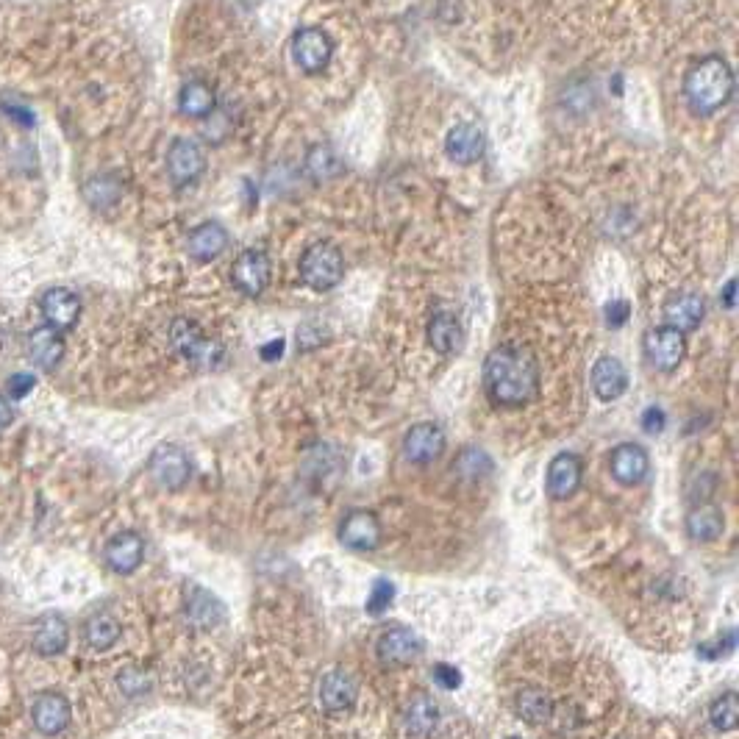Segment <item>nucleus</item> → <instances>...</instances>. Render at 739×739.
Instances as JSON below:
<instances>
[{
	"mask_svg": "<svg viewBox=\"0 0 739 739\" xmlns=\"http://www.w3.org/2000/svg\"><path fill=\"white\" fill-rule=\"evenodd\" d=\"M484 389L495 406L517 409L534 401L539 392L537 359L517 345H501L484 362Z\"/></svg>",
	"mask_w": 739,
	"mask_h": 739,
	"instance_id": "obj_1",
	"label": "nucleus"
},
{
	"mask_svg": "<svg viewBox=\"0 0 739 739\" xmlns=\"http://www.w3.org/2000/svg\"><path fill=\"white\" fill-rule=\"evenodd\" d=\"M684 95L698 114L720 112L734 95L731 64L720 56H706L698 64H692L687 78H684Z\"/></svg>",
	"mask_w": 739,
	"mask_h": 739,
	"instance_id": "obj_2",
	"label": "nucleus"
},
{
	"mask_svg": "<svg viewBox=\"0 0 739 739\" xmlns=\"http://www.w3.org/2000/svg\"><path fill=\"white\" fill-rule=\"evenodd\" d=\"M345 276V262L337 245L331 242H314L301 256V278L303 284L314 292L334 289Z\"/></svg>",
	"mask_w": 739,
	"mask_h": 739,
	"instance_id": "obj_3",
	"label": "nucleus"
},
{
	"mask_svg": "<svg viewBox=\"0 0 739 739\" xmlns=\"http://www.w3.org/2000/svg\"><path fill=\"white\" fill-rule=\"evenodd\" d=\"M170 342H173V348H176L187 362L201 364V367H212V364L220 362V356H223L220 345L212 342V339H206V334H203L201 328L195 326L192 320H187V317H181V320L173 323V328H170Z\"/></svg>",
	"mask_w": 739,
	"mask_h": 739,
	"instance_id": "obj_4",
	"label": "nucleus"
},
{
	"mask_svg": "<svg viewBox=\"0 0 739 739\" xmlns=\"http://www.w3.org/2000/svg\"><path fill=\"white\" fill-rule=\"evenodd\" d=\"M331 56H334V42L323 28H301L292 39V59L309 76L326 70Z\"/></svg>",
	"mask_w": 739,
	"mask_h": 739,
	"instance_id": "obj_5",
	"label": "nucleus"
},
{
	"mask_svg": "<svg viewBox=\"0 0 739 739\" xmlns=\"http://www.w3.org/2000/svg\"><path fill=\"white\" fill-rule=\"evenodd\" d=\"M231 281L234 287L242 292V295H262L267 284H270V259L267 253L256 251V248H248L242 251L231 264Z\"/></svg>",
	"mask_w": 739,
	"mask_h": 739,
	"instance_id": "obj_6",
	"label": "nucleus"
},
{
	"mask_svg": "<svg viewBox=\"0 0 739 739\" xmlns=\"http://www.w3.org/2000/svg\"><path fill=\"white\" fill-rule=\"evenodd\" d=\"M206 170V156L203 148L192 139H176L167 151V173L176 187H189L203 176Z\"/></svg>",
	"mask_w": 739,
	"mask_h": 739,
	"instance_id": "obj_7",
	"label": "nucleus"
},
{
	"mask_svg": "<svg viewBox=\"0 0 739 739\" xmlns=\"http://www.w3.org/2000/svg\"><path fill=\"white\" fill-rule=\"evenodd\" d=\"M645 351L648 359L656 370L662 373H673L678 364L684 362V353H687V339L681 331L670 326L653 328L651 334L645 337Z\"/></svg>",
	"mask_w": 739,
	"mask_h": 739,
	"instance_id": "obj_8",
	"label": "nucleus"
},
{
	"mask_svg": "<svg viewBox=\"0 0 739 739\" xmlns=\"http://www.w3.org/2000/svg\"><path fill=\"white\" fill-rule=\"evenodd\" d=\"M151 473L156 484L170 492L187 487L189 476H192V464H189L187 453L176 448V445H162L156 448L151 456Z\"/></svg>",
	"mask_w": 739,
	"mask_h": 739,
	"instance_id": "obj_9",
	"label": "nucleus"
},
{
	"mask_svg": "<svg viewBox=\"0 0 739 739\" xmlns=\"http://www.w3.org/2000/svg\"><path fill=\"white\" fill-rule=\"evenodd\" d=\"M39 309L45 317V326L56 328V331H70L81 317V298L73 289L53 287L42 295Z\"/></svg>",
	"mask_w": 739,
	"mask_h": 739,
	"instance_id": "obj_10",
	"label": "nucleus"
},
{
	"mask_svg": "<svg viewBox=\"0 0 739 739\" xmlns=\"http://www.w3.org/2000/svg\"><path fill=\"white\" fill-rule=\"evenodd\" d=\"M339 539L351 551H373L381 542V523L376 520V514L356 509V512H351L342 520Z\"/></svg>",
	"mask_w": 739,
	"mask_h": 739,
	"instance_id": "obj_11",
	"label": "nucleus"
},
{
	"mask_svg": "<svg viewBox=\"0 0 739 739\" xmlns=\"http://www.w3.org/2000/svg\"><path fill=\"white\" fill-rule=\"evenodd\" d=\"M484 148H487V139H484V131L473 123H459L448 131L445 137V153L448 159L456 164H476L481 156H484Z\"/></svg>",
	"mask_w": 739,
	"mask_h": 739,
	"instance_id": "obj_12",
	"label": "nucleus"
},
{
	"mask_svg": "<svg viewBox=\"0 0 739 739\" xmlns=\"http://www.w3.org/2000/svg\"><path fill=\"white\" fill-rule=\"evenodd\" d=\"M445 451V431L434 423H417L403 439V453L412 464H428Z\"/></svg>",
	"mask_w": 739,
	"mask_h": 739,
	"instance_id": "obj_13",
	"label": "nucleus"
},
{
	"mask_svg": "<svg viewBox=\"0 0 739 739\" xmlns=\"http://www.w3.org/2000/svg\"><path fill=\"white\" fill-rule=\"evenodd\" d=\"M703 314H706V303L701 295L695 292H678L670 301L664 303V326L676 328L681 334H689L701 326Z\"/></svg>",
	"mask_w": 739,
	"mask_h": 739,
	"instance_id": "obj_14",
	"label": "nucleus"
},
{
	"mask_svg": "<svg viewBox=\"0 0 739 739\" xmlns=\"http://www.w3.org/2000/svg\"><path fill=\"white\" fill-rule=\"evenodd\" d=\"M31 717H34V726H37L39 734L45 737H56L62 734L67 723H70V703L64 695L59 692H45L39 695L34 709H31Z\"/></svg>",
	"mask_w": 739,
	"mask_h": 739,
	"instance_id": "obj_15",
	"label": "nucleus"
},
{
	"mask_svg": "<svg viewBox=\"0 0 739 739\" xmlns=\"http://www.w3.org/2000/svg\"><path fill=\"white\" fill-rule=\"evenodd\" d=\"M648 470H651V459H648V453L645 448H639V445H617L612 453V476L623 484V487H637L645 481L648 476Z\"/></svg>",
	"mask_w": 739,
	"mask_h": 739,
	"instance_id": "obj_16",
	"label": "nucleus"
},
{
	"mask_svg": "<svg viewBox=\"0 0 739 739\" xmlns=\"http://www.w3.org/2000/svg\"><path fill=\"white\" fill-rule=\"evenodd\" d=\"M581 473H584V467H581V459H578V456H573V453H559V456L548 464V481H545L548 495L556 498V501L570 498V495L581 487Z\"/></svg>",
	"mask_w": 739,
	"mask_h": 739,
	"instance_id": "obj_17",
	"label": "nucleus"
},
{
	"mask_svg": "<svg viewBox=\"0 0 739 739\" xmlns=\"http://www.w3.org/2000/svg\"><path fill=\"white\" fill-rule=\"evenodd\" d=\"M228 248V231L220 223H203V226L192 228L187 237V253L195 262H214L220 253Z\"/></svg>",
	"mask_w": 739,
	"mask_h": 739,
	"instance_id": "obj_18",
	"label": "nucleus"
},
{
	"mask_svg": "<svg viewBox=\"0 0 739 739\" xmlns=\"http://www.w3.org/2000/svg\"><path fill=\"white\" fill-rule=\"evenodd\" d=\"M142 556H145V542L139 534L134 531H123L106 545V562L112 567L114 573L120 576H128L134 573L139 564H142Z\"/></svg>",
	"mask_w": 739,
	"mask_h": 739,
	"instance_id": "obj_19",
	"label": "nucleus"
},
{
	"mask_svg": "<svg viewBox=\"0 0 739 739\" xmlns=\"http://www.w3.org/2000/svg\"><path fill=\"white\" fill-rule=\"evenodd\" d=\"M592 389L601 401H617L628 389V373L620 359L603 356L592 367Z\"/></svg>",
	"mask_w": 739,
	"mask_h": 739,
	"instance_id": "obj_20",
	"label": "nucleus"
},
{
	"mask_svg": "<svg viewBox=\"0 0 739 739\" xmlns=\"http://www.w3.org/2000/svg\"><path fill=\"white\" fill-rule=\"evenodd\" d=\"M28 356L42 370H56L64 356L62 331L51 326H39L28 334Z\"/></svg>",
	"mask_w": 739,
	"mask_h": 739,
	"instance_id": "obj_21",
	"label": "nucleus"
},
{
	"mask_svg": "<svg viewBox=\"0 0 739 739\" xmlns=\"http://www.w3.org/2000/svg\"><path fill=\"white\" fill-rule=\"evenodd\" d=\"M428 342L442 356L459 353L464 345V328L453 312H437L428 323Z\"/></svg>",
	"mask_w": 739,
	"mask_h": 739,
	"instance_id": "obj_22",
	"label": "nucleus"
},
{
	"mask_svg": "<svg viewBox=\"0 0 739 739\" xmlns=\"http://www.w3.org/2000/svg\"><path fill=\"white\" fill-rule=\"evenodd\" d=\"M423 651V642L414 634L412 628H392L378 642V656L387 664H406L414 662Z\"/></svg>",
	"mask_w": 739,
	"mask_h": 739,
	"instance_id": "obj_23",
	"label": "nucleus"
},
{
	"mask_svg": "<svg viewBox=\"0 0 739 739\" xmlns=\"http://www.w3.org/2000/svg\"><path fill=\"white\" fill-rule=\"evenodd\" d=\"M320 701L328 712L351 709L353 701H356V681L345 670H331L320 681Z\"/></svg>",
	"mask_w": 739,
	"mask_h": 739,
	"instance_id": "obj_24",
	"label": "nucleus"
},
{
	"mask_svg": "<svg viewBox=\"0 0 739 739\" xmlns=\"http://www.w3.org/2000/svg\"><path fill=\"white\" fill-rule=\"evenodd\" d=\"M70 642V628L62 614H45L34 628V651L42 656H56L62 653Z\"/></svg>",
	"mask_w": 739,
	"mask_h": 739,
	"instance_id": "obj_25",
	"label": "nucleus"
},
{
	"mask_svg": "<svg viewBox=\"0 0 739 739\" xmlns=\"http://www.w3.org/2000/svg\"><path fill=\"white\" fill-rule=\"evenodd\" d=\"M178 109H181V114L192 117V120L212 117L214 109H217L214 87H209L206 81H187L181 87V92H178Z\"/></svg>",
	"mask_w": 739,
	"mask_h": 739,
	"instance_id": "obj_26",
	"label": "nucleus"
},
{
	"mask_svg": "<svg viewBox=\"0 0 739 739\" xmlns=\"http://www.w3.org/2000/svg\"><path fill=\"white\" fill-rule=\"evenodd\" d=\"M187 617L192 626L212 628L223 620V603L201 587L187 589Z\"/></svg>",
	"mask_w": 739,
	"mask_h": 739,
	"instance_id": "obj_27",
	"label": "nucleus"
},
{
	"mask_svg": "<svg viewBox=\"0 0 739 739\" xmlns=\"http://www.w3.org/2000/svg\"><path fill=\"white\" fill-rule=\"evenodd\" d=\"M439 723V709L437 703L426 698V695H420V698H414L409 703V712H406V728H409V734L412 737H428Z\"/></svg>",
	"mask_w": 739,
	"mask_h": 739,
	"instance_id": "obj_28",
	"label": "nucleus"
},
{
	"mask_svg": "<svg viewBox=\"0 0 739 739\" xmlns=\"http://www.w3.org/2000/svg\"><path fill=\"white\" fill-rule=\"evenodd\" d=\"M687 531L692 539L701 542H712L723 534V512L714 506H698L695 512L687 517Z\"/></svg>",
	"mask_w": 739,
	"mask_h": 739,
	"instance_id": "obj_29",
	"label": "nucleus"
},
{
	"mask_svg": "<svg viewBox=\"0 0 739 739\" xmlns=\"http://www.w3.org/2000/svg\"><path fill=\"white\" fill-rule=\"evenodd\" d=\"M120 639V623L109 612H98L89 617L87 642L95 651H106Z\"/></svg>",
	"mask_w": 739,
	"mask_h": 739,
	"instance_id": "obj_30",
	"label": "nucleus"
},
{
	"mask_svg": "<svg viewBox=\"0 0 739 739\" xmlns=\"http://www.w3.org/2000/svg\"><path fill=\"white\" fill-rule=\"evenodd\" d=\"M517 709L526 717L528 723H545L553 712L551 698L542 689H523L517 698Z\"/></svg>",
	"mask_w": 739,
	"mask_h": 739,
	"instance_id": "obj_31",
	"label": "nucleus"
},
{
	"mask_svg": "<svg viewBox=\"0 0 739 739\" xmlns=\"http://www.w3.org/2000/svg\"><path fill=\"white\" fill-rule=\"evenodd\" d=\"M712 726L720 728V731H734L737 728V717H739V698L734 692H726L723 698H717L712 703Z\"/></svg>",
	"mask_w": 739,
	"mask_h": 739,
	"instance_id": "obj_32",
	"label": "nucleus"
},
{
	"mask_svg": "<svg viewBox=\"0 0 739 739\" xmlns=\"http://www.w3.org/2000/svg\"><path fill=\"white\" fill-rule=\"evenodd\" d=\"M309 167H312V173L317 178L320 176L331 178L337 176L342 164H339L337 153L334 151H328V148H312V153H309Z\"/></svg>",
	"mask_w": 739,
	"mask_h": 739,
	"instance_id": "obj_33",
	"label": "nucleus"
},
{
	"mask_svg": "<svg viewBox=\"0 0 739 739\" xmlns=\"http://www.w3.org/2000/svg\"><path fill=\"white\" fill-rule=\"evenodd\" d=\"M478 464H481V467H492L487 453L476 451V448H467V451L456 459V470L467 478H478V476H484V470H478Z\"/></svg>",
	"mask_w": 739,
	"mask_h": 739,
	"instance_id": "obj_34",
	"label": "nucleus"
},
{
	"mask_svg": "<svg viewBox=\"0 0 739 739\" xmlns=\"http://www.w3.org/2000/svg\"><path fill=\"white\" fill-rule=\"evenodd\" d=\"M392 598H395V587L381 578V581H376L373 589H370V598H367V612L381 614L384 609H387L389 603H392Z\"/></svg>",
	"mask_w": 739,
	"mask_h": 739,
	"instance_id": "obj_35",
	"label": "nucleus"
},
{
	"mask_svg": "<svg viewBox=\"0 0 739 739\" xmlns=\"http://www.w3.org/2000/svg\"><path fill=\"white\" fill-rule=\"evenodd\" d=\"M34 384H37V378L31 376V373H14L9 378V384H6V392H9V398L20 401V398H26L28 392L34 389Z\"/></svg>",
	"mask_w": 739,
	"mask_h": 739,
	"instance_id": "obj_36",
	"label": "nucleus"
},
{
	"mask_svg": "<svg viewBox=\"0 0 739 739\" xmlns=\"http://www.w3.org/2000/svg\"><path fill=\"white\" fill-rule=\"evenodd\" d=\"M148 687H151L148 678L142 676L139 670H126V673L120 676V689H123L126 695H142Z\"/></svg>",
	"mask_w": 739,
	"mask_h": 739,
	"instance_id": "obj_37",
	"label": "nucleus"
},
{
	"mask_svg": "<svg viewBox=\"0 0 739 739\" xmlns=\"http://www.w3.org/2000/svg\"><path fill=\"white\" fill-rule=\"evenodd\" d=\"M631 317V306L626 301H612L606 306V323L609 328H623Z\"/></svg>",
	"mask_w": 739,
	"mask_h": 739,
	"instance_id": "obj_38",
	"label": "nucleus"
},
{
	"mask_svg": "<svg viewBox=\"0 0 739 739\" xmlns=\"http://www.w3.org/2000/svg\"><path fill=\"white\" fill-rule=\"evenodd\" d=\"M434 681H437L442 689H456L462 684V676H459V670L451 667V664H437V667H434Z\"/></svg>",
	"mask_w": 739,
	"mask_h": 739,
	"instance_id": "obj_39",
	"label": "nucleus"
},
{
	"mask_svg": "<svg viewBox=\"0 0 739 739\" xmlns=\"http://www.w3.org/2000/svg\"><path fill=\"white\" fill-rule=\"evenodd\" d=\"M3 112L9 114L14 123H20V126H26V128H31L34 123H37L34 112H31L28 106H20V103H3Z\"/></svg>",
	"mask_w": 739,
	"mask_h": 739,
	"instance_id": "obj_40",
	"label": "nucleus"
},
{
	"mask_svg": "<svg viewBox=\"0 0 739 739\" xmlns=\"http://www.w3.org/2000/svg\"><path fill=\"white\" fill-rule=\"evenodd\" d=\"M642 428L648 431V434H659L664 428V412L659 406H651L648 412L642 414Z\"/></svg>",
	"mask_w": 739,
	"mask_h": 739,
	"instance_id": "obj_41",
	"label": "nucleus"
},
{
	"mask_svg": "<svg viewBox=\"0 0 739 739\" xmlns=\"http://www.w3.org/2000/svg\"><path fill=\"white\" fill-rule=\"evenodd\" d=\"M14 423V409L12 403L6 401L3 395H0V431H6V428Z\"/></svg>",
	"mask_w": 739,
	"mask_h": 739,
	"instance_id": "obj_42",
	"label": "nucleus"
},
{
	"mask_svg": "<svg viewBox=\"0 0 739 739\" xmlns=\"http://www.w3.org/2000/svg\"><path fill=\"white\" fill-rule=\"evenodd\" d=\"M281 351H284V339H278V342H270V345H264V348H262V359H264V362H273V359H278V356H281Z\"/></svg>",
	"mask_w": 739,
	"mask_h": 739,
	"instance_id": "obj_43",
	"label": "nucleus"
},
{
	"mask_svg": "<svg viewBox=\"0 0 739 739\" xmlns=\"http://www.w3.org/2000/svg\"><path fill=\"white\" fill-rule=\"evenodd\" d=\"M734 292H737V281H728L726 295H723V298H726L728 309H734Z\"/></svg>",
	"mask_w": 739,
	"mask_h": 739,
	"instance_id": "obj_44",
	"label": "nucleus"
}]
</instances>
